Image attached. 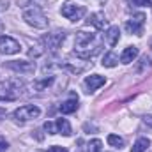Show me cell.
Masks as SVG:
<instances>
[{
	"instance_id": "8992f818",
	"label": "cell",
	"mask_w": 152,
	"mask_h": 152,
	"mask_svg": "<svg viewBox=\"0 0 152 152\" xmlns=\"http://www.w3.org/2000/svg\"><path fill=\"white\" fill-rule=\"evenodd\" d=\"M20 51V42L16 39L9 37V36H2L0 37V53L4 55H14Z\"/></svg>"
},
{
	"instance_id": "3957f363",
	"label": "cell",
	"mask_w": 152,
	"mask_h": 152,
	"mask_svg": "<svg viewBox=\"0 0 152 152\" xmlns=\"http://www.w3.org/2000/svg\"><path fill=\"white\" fill-rule=\"evenodd\" d=\"M39 115H41V110H39L37 106H34V104H25V106H20L12 117H14V120L16 122H28V120H32V118H37Z\"/></svg>"
},
{
	"instance_id": "7402d4cb",
	"label": "cell",
	"mask_w": 152,
	"mask_h": 152,
	"mask_svg": "<svg viewBox=\"0 0 152 152\" xmlns=\"http://www.w3.org/2000/svg\"><path fill=\"white\" fill-rule=\"evenodd\" d=\"M133 4L138 7H143V5H152V0H133Z\"/></svg>"
},
{
	"instance_id": "484cf974",
	"label": "cell",
	"mask_w": 152,
	"mask_h": 152,
	"mask_svg": "<svg viewBox=\"0 0 152 152\" xmlns=\"http://www.w3.org/2000/svg\"><path fill=\"white\" fill-rule=\"evenodd\" d=\"M151 48H152V39H151Z\"/></svg>"
},
{
	"instance_id": "ba28073f",
	"label": "cell",
	"mask_w": 152,
	"mask_h": 152,
	"mask_svg": "<svg viewBox=\"0 0 152 152\" xmlns=\"http://www.w3.org/2000/svg\"><path fill=\"white\" fill-rule=\"evenodd\" d=\"M104 83H106V80H104V76H101V75H92V76H87V78H85L87 92H94V90H97L99 87H103Z\"/></svg>"
},
{
	"instance_id": "7c38bea8",
	"label": "cell",
	"mask_w": 152,
	"mask_h": 152,
	"mask_svg": "<svg viewBox=\"0 0 152 152\" xmlns=\"http://www.w3.org/2000/svg\"><path fill=\"white\" fill-rule=\"evenodd\" d=\"M104 37H106V42L110 44V46H115L117 42H118V39H120V30H118V27H110L108 28V32L104 34Z\"/></svg>"
},
{
	"instance_id": "9c48e42d",
	"label": "cell",
	"mask_w": 152,
	"mask_h": 152,
	"mask_svg": "<svg viewBox=\"0 0 152 152\" xmlns=\"http://www.w3.org/2000/svg\"><path fill=\"white\" fill-rule=\"evenodd\" d=\"M62 41H64V32H60V30H57V32H53V34H48V36L44 37V42H46V46H48L50 50H57Z\"/></svg>"
},
{
	"instance_id": "2e32d148",
	"label": "cell",
	"mask_w": 152,
	"mask_h": 152,
	"mask_svg": "<svg viewBox=\"0 0 152 152\" xmlns=\"http://www.w3.org/2000/svg\"><path fill=\"white\" fill-rule=\"evenodd\" d=\"M118 64V57L115 55L113 51H108L104 57H103V66L104 67H115Z\"/></svg>"
},
{
	"instance_id": "5b68a950",
	"label": "cell",
	"mask_w": 152,
	"mask_h": 152,
	"mask_svg": "<svg viewBox=\"0 0 152 152\" xmlns=\"http://www.w3.org/2000/svg\"><path fill=\"white\" fill-rule=\"evenodd\" d=\"M143 27H145V14H143V12L134 14V16L126 23V30H127L129 34H134V36H142V34H143Z\"/></svg>"
},
{
	"instance_id": "5bb4252c",
	"label": "cell",
	"mask_w": 152,
	"mask_h": 152,
	"mask_svg": "<svg viewBox=\"0 0 152 152\" xmlns=\"http://www.w3.org/2000/svg\"><path fill=\"white\" fill-rule=\"evenodd\" d=\"M76 108H78V97H73V99H67L66 103H62L60 104V112L66 115L69 113H75Z\"/></svg>"
},
{
	"instance_id": "cb8c5ba5",
	"label": "cell",
	"mask_w": 152,
	"mask_h": 152,
	"mask_svg": "<svg viewBox=\"0 0 152 152\" xmlns=\"http://www.w3.org/2000/svg\"><path fill=\"white\" fill-rule=\"evenodd\" d=\"M7 145H9V143L5 142V138H2V136H0V152H5V151H7Z\"/></svg>"
},
{
	"instance_id": "e0dca14e",
	"label": "cell",
	"mask_w": 152,
	"mask_h": 152,
	"mask_svg": "<svg viewBox=\"0 0 152 152\" xmlns=\"http://www.w3.org/2000/svg\"><path fill=\"white\" fill-rule=\"evenodd\" d=\"M108 143H110L112 147H118V149L124 147V140H122L120 136H117V134H108Z\"/></svg>"
},
{
	"instance_id": "603a6c76",
	"label": "cell",
	"mask_w": 152,
	"mask_h": 152,
	"mask_svg": "<svg viewBox=\"0 0 152 152\" xmlns=\"http://www.w3.org/2000/svg\"><path fill=\"white\" fill-rule=\"evenodd\" d=\"M46 152H67L66 147H58V145H55V147H50Z\"/></svg>"
},
{
	"instance_id": "9a60e30c",
	"label": "cell",
	"mask_w": 152,
	"mask_h": 152,
	"mask_svg": "<svg viewBox=\"0 0 152 152\" xmlns=\"http://www.w3.org/2000/svg\"><path fill=\"white\" fill-rule=\"evenodd\" d=\"M149 147H151V140L149 138H138L134 142V145L131 147V152H147Z\"/></svg>"
},
{
	"instance_id": "ac0fdd59",
	"label": "cell",
	"mask_w": 152,
	"mask_h": 152,
	"mask_svg": "<svg viewBox=\"0 0 152 152\" xmlns=\"http://www.w3.org/2000/svg\"><path fill=\"white\" fill-rule=\"evenodd\" d=\"M51 81H53V78H51V76H50V78L46 76L44 80H39V81H36V83H34V87H36L37 90H42V88H46L48 85H51Z\"/></svg>"
},
{
	"instance_id": "30bf717a",
	"label": "cell",
	"mask_w": 152,
	"mask_h": 152,
	"mask_svg": "<svg viewBox=\"0 0 152 152\" xmlns=\"http://www.w3.org/2000/svg\"><path fill=\"white\" fill-rule=\"evenodd\" d=\"M88 23H90V25H94V27H96V28H99V30H103V28H106V27H108V20L104 18V14H103V12H94V14H90Z\"/></svg>"
},
{
	"instance_id": "7a4b0ae2",
	"label": "cell",
	"mask_w": 152,
	"mask_h": 152,
	"mask_svg": "<svg viewBox=\"0 0 152 152\" xmlns=\"http://www.w3.org/2000/svg\"><path fill=\"white\" fill-rule=\"evenodd\" d=\"M23 20L34 27V28H46L48 27V18L44 16V12L41 11V7L34 5V7H28L23 11Z\"/></svg>"
},
{
	"instance_id": "44dd1931",
	"label": "cell",
	"mask_w": 152,
	"mask_h": 152,
	"mask_svg": "<svg viewBox=\"0 0 152 152\" xmlns=\"http://www.w3.org/2000/svg\"><path fill=\"white\" fill-rule=\"evenodd\" d=\"M44 129H46L50 134H55V133H57V126H53L51 122H46V124H44Z\"/></svg>"
},
{
	"instance_id": "8fae6325",
	"label": "cell",
	"mask_w": 152,
	"mask_h": 152,
	"mask_svg": "<svg viewBox=\"0 0 152 152\" xmlns=\"http://www.w3.org/2000/svg\"><path fill=\"white\" fill-rule=\"evenodd\" d=\"M136 57H138V48L136 46H127L120 55V62L122 64H131Z\"/></svg>"
},
{
	"instance_id": "d6986e66",
	"label": "cell",
	"mask_w": 152,
	"mask_h": 152,
	"mask_svg": "<svg viewBox=\"0 0 152 152\" xmlns=\"http://www.w3.org/2000/svg\"><path fill=\"white\" fill-rule=\"evenodd\" d=\"M103 142L101 140H90L88 142V152H101Z\"/></svg>"
},
{
	"instance_id": "ffe728a7",
	"label": "cell",
	"mask_w": 152,
	"mask_h": 152,
	"mask_svg": "<svg viewBox=\"0 0 152 152\" xmlns=\"http://www.w3.org/2000/svg\"><path fill=\"white\" fill-rule=\"evenodd\" d=\"M140 62H142V66H140V67H136V73H143V69H145V67L149 69V67L152 66V62H151V58H149V57H142V60H140Z\"/></svg>"
},
{
	"instance_id": "4fadbf2b",
	"label": "cell",
	"mask_w": 152,
	"mask_h": 152,
	"mask_svg": "<svg viewBox=\"0 0 152 152\" xmlns=\"http://www.w3.org/2000/svg\"><path fill=\"white\" fill-rule=\"evenodd\" d=\"M55 126H57V133H60V134H64V136H69V134L73 133V131H71V124L67 122V118H57Z\"/></svg>"
},
{
	"instance_id": "d4e9b609",
	"label": "cell",
	"mask_w": 152,
	"mask_h": 152,
	"mask_svg": "<svg viewBox=\"0 0 152 152\" xmlns=\"http://www.w3.org/2000/svg\"><path fill=\"white\" fill-rule=\"evenodd\" d=\"M143 122H145L147 126H151V127H152V115H147V117L143 118Z\"/></svg>"
},
{
	"instance_id": "277c9868",
	"label": "cell",
	"mask_w": 152,
	"mask_h": 152,
	"mask_svg": "<svg viewBox=\"0 0 152 152\" xmlns=\"http://www.w3.org/2000/svg\"><path fill=\"white\" fill-rule=\"evenodd\" d=\"M60 14H62L64 18L71 20V21H78V20H81V18L85 16V7H83V5H76V4H71V2H69V4L62 5Z\"/></svg>"
},
{
	"instance_id": "52a82bcc",
	"label": "cell",
	"mask_w": 152,
	"mask_h": 152,
	"mask_svg": "<svg viewBox=\"0 0 152 152\" xmlns=\"http://www.w3.org/2000/svg\"><path fill=\"white\" fill-rule=\"evenodd\" d=\"M7 67L16 73H23V75H32L36 71V64L28 62V60H12L7 64Z\"/></svg>"
},
{
	"instance_id": "6da1fadb",
	"label": "cell",
	"mask_w": 152,
	"mask_h": 152,
	"mask_svg": "<svg viewBox=\"0 0 152 152\" xmlns=\"http://www.w3.org/2000/svg\"><path fill=\"white\" fill-rule=\"evenodd\" d=\"M101 51V41L96 37V34H90L87 30L76 32L75 37V53L80 58H92Z\"/></svg>"
}]
</instances>
